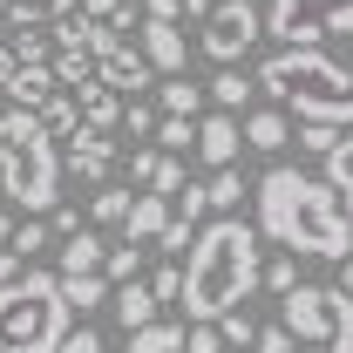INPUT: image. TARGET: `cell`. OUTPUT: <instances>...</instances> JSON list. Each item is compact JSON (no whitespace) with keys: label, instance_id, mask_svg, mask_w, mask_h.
Listing matches in <instances>:
<instances>
[{"label":"cell","instance_id":"1","mask_svg":"<svg viewBox=\"0 0 353 353\" xmlns=\"http://www.w3.org/2000/svg\"><path fill=\"white\" fill-rule=\"evenodd\" d=\"M259 231L272 245L299 252V259H347L353 252V218L340 204V190L326 176H306V170H265Z\"/></svg>","mask_w":353,"mask_h":353},{"label":"cell","instance_id":"2","mask_svg":"<svg viewBox=\"0 0 353 353\" xmlns=\"http://www.w3.org/2000/svg\"><path fill=\"white\" fill-rule=\"evenodd\" d=\"M259 231L245 218H218L190 238V265H183V299L176 306L190 319H224L231 306H245L259 292Z\"/></svg>","mask_w":353,"mask_h":353},{"label":"cell","instance_id":"3","mask_svg":"<svg viewBox=\"0 0 353 353\" xmlns=\"http://www.w3.org/2000/svg\"><path fill=\"white\" fill-rule=\"evenodd\" d=\"M259 88L272 102H285L299 123H340V130H353V75L333 54H319V48H279L259 68Z\"/></svg>","mask_w":353,"mask_h":353},{"label":"cell","instance_id":"4","mask_svg":"<svg viewBox=\"0 0 353 353\" xmlns=\"http://www.w3.org/2000/svg\"><path fill=\"white\" fill-rule=\"evenodd\" d=\"M68 326H75V312L61 299V272L21 265L0 285V353H54Z\"/></svg>","mask_w":353,"mask_h":353},{"label":"cell","instance_id":"5","mask_svg":"<svg viewBox=\"0 0 353 353\" xmlns=\"http://www.w3.org/2000/svg\"><path fill=\"white\" fill-rule=\"evenodd\" d=\"M0 190L21 211H54V197H61V157H54V136L41 130L34 109L0 116Z\"/></svg>","mask_w":353,"mask_h":353},{"label":"cell","instance_id":"6","mask_svg":"<svg viewBox=\"0 0 353 353\" xmlns=\"http://www.w3.org/2000/svg\"><path fill=\"white\" fill-rule=\"evenodd\" d=\"M279 326L292 333V353H353V292L292 285L279 292Z\"/></svg>","mask_w":353,"mask_h":353},{"label":"cell","instance_id":"7","mask_svg":"<svg viewBox=\"0 0 353 353\" xmlns=\"http://www.w3.org/2000/svg\"><path fill=\"white\" fill-rule=\"evenodd\" d=\"M265 34H279L285 48H319L326 34H353V0H272Z\"/></svg>","mask_w":353,"mask_h":353},{"label":"cell","instance_id":"8","mask_svg":"<svg viewBox=\"0 0 353 353\" xmlns=\"http://www.w3.org/2000/svg\"><path fill=\"white\" fill-rule=\"evenodd\" d=\"M259 34H265V14L252 7V0H211L197 48H204V54L224 68V61H245V54L259 48Z\"/></svg>","mask_w":353,"mask_h":353},{"label":"cell","instance_id":"9","mask_svg":"<svg viewBox=\"0 0 353 353\" xmlns=\"http://www.w3.org/2000/svg\"><path fill=\"white\" fill-rule=\"evenodd\" d=\"M95 75H102L109 88H136V95H143V88H157L150 54H143L130 34H116L109 21H102V34H95Z\"/></svg>","mask_w":353,"mask_h":353},{"label":"cell","instance_id":"10","mask_svg":"<svg viewBox=\"0 0 353 353\" xmlns=\"http://www.w3.org/2000/svg\"><path fill=\"white\" fill-rule=\"evenodd\" d=\"M109 170H116V143H109V130H75L68 136V176L75 183H109Z\"/></svg>","mask_w":353,"mask_h":353},{"label":"cell","instance_id":"11","mask_svg":"<svg viewBox=\"0 0 353 353\" xmlns=\"http://www.w3.org/2000/svg\"><path fill=\"white\" fill-rule=\"evenodd\" d=\"M238 150H245V123H238V109H218V116L197 123V157H204L211 170L238 163Z\"/></svg>","mask_w":353,"mask_h":353},{"label":"cell","instance_id":"12","mask_svg":"<svg viewBox=\"0 0 353 353\" xmlns=\"http://www.w3.org/2000/svg\"><path fill=\"white\" fill-rule=\"evenodd\" d=\"M130 183H136V190H163V197H176L190 176H183V163H176V150H136V157H130Z\"/></svg>","mask_w":353,"mask_h":353},{"label":"cell","instance_id":"13","mask_svg":"<svg viewBox=\"0 0 353 353\" xmlns=\"http://www.w3.org/2000/svg\"><path fill=\"white\" fill-rule=\"evenodd\" d=\"M143 54H150V68L157 75H183V61H190V41L176 34V21H143Z\"/></svg>","mask_w":353,"mask_h":353},{"label":"cell","instance_id":"14","mask_svg":"<svg viewBox=\"0 0 353 353\" xmlns=\"http://www.w3.org/2000/svg\"><path fill=\"white\" fill-rule=\"evenodd\" d=\"M163 224H170V197H163V190H136L123 231H130L136 245H157V238H163Z\"/></svg>","mask_w":353,"mask_h":353},{"label":"cell","instance_id":"15","mask_svg":"<svg viewBox=\"0 0 353 353\" xmlns=\"http://www.w3.org/2000/svg\"><path fill=\"white\" fill-rule=\"evenodd\" d=\"M54 68H48V61H21V75H14V82L0 88V95H7V102H14V109H41L48 95H54Z\"/></svg>","mask_w":353,"mask_h":353},{"label":"cell","instance_id":"16","mask_svg":"<svg viewBox=\"0 0 353 353\" xmlns=\"http://www.w3.org/2000/svg\"><path fill=\"white\" fill-rule=\"evenodd\" d=\"M75 95H82V123H88V130H116V123H123V88H109L102 75L82 82Z\"/></svg>","mask_w":353,"mask_h":353},{"label":"cell","instance_id":"17","mask_svg":"<svg viewBox=\"0 0 353 353\" xmlns=\"http://www.w3.org/2000/svg\"><path fill=\"white\" fill-rule=\"evenodd\" d=\"M34 116H41V130L54 136V143H68V136L82 130V95H75V88H54V95H48Z\"/></svg>","mask_w":353,"mask_h":353},{"label":"cell","instance_id":"18","mask_svg":"<svg viewBox=\"0 0 353 353\" xmlns=\"http://www.w3.org/2000/svg\"><path fill=\"white\" fill-rule=\"evenodd\" d=\"M102 259H109V238L102 231H68L61 238V279L68 272H102Z\"/></svg>","mask_w":353,"mask_h":353},{"label":"cell","instance_id":"19","mask_svg":"<svg viewBox=\"0 0 353 353\" xmlns=\"http://www.w3.org/2000/svg\"><path fill=\"white\" fill-rule=\"evenodd\" d=\"M109 306H116V319L136 333V326H150V319H157V292H150V285H136V279H123V285L109 292Z\"/></svg>","mask_w":353,"mask_h":353},{"label":"cell","instance_id":"20","mask_svg":"<svg viewBox=\"0 0 353 353\" xmlns=\"http://www.w3.org/2000/svg\"><path fill=\"white\" fill-rule=\"evenodd\" d=\"M109 292H116V285H109V272H68V279H61V299H68V312H95Z\"/></svg>","mask_w":353,"mask_h":353},{"label":"cell","instance_id":"21","mask_svg":"<svg viewBox=\"0 0 353 353\" xmlns=\"http://www.w3.org/2000/svg\"><path fill=\"white\" fill-rule=\"evenodd\" d=\"M285 143H292V123L279 109H252L245 116V150H285Z\"/></svg>","mask_w":353,"mask_h":353},{"label":"cell","instance_id":"22","mask_svg":"<svg viewBox=\"0 0 353 353\" xmlns=\"http://www.w3.org/2000/svg\"><path fill=\"white\" fill-rule=\"evenodd\" d=\"M326 183L340 190V204H347V218H353V130H340V143L326 150Z\"/></svg>","mask_w":353,"mask_h":353},{"label":"cell","instance_id":"23","mask_svg":"<svg viewBox=\"0 0 353 353\" xmlns=\"http://www.w3.org/2000/svg\"><path fill=\"white\" fill-rule=\"evenodd\" d=\"M157 109H163V116H204V88L183 82V75H163V88H157Z\"/></svg>","mask_w":353,"mask_h":353},{"label":"cell","instance_id":"24","mask_svg":"<svg viewBox=\"0 0 353 353\" xmlns=\"http://www.w3.org/2000/svg\"><path fill=\"white\" fill-rule=\"evenodd\" d=\"M130 353H183V326L176 319H150L130 333Z\"/></svg>","mask_w":353,"mask_h":353},{"label":"cell","instance_id":"25","mask_svg":"<svg viewBox=\"0 0 353 353\" xmlns=\"http://www.w3.org/2000/svg\"><path fill=\"white\" fill-rule=\"evenodd\" d=\"M130 197H136V183H130V190H123V183H95L88 224H123V218H130Z\"/></svg>","mask_w":353,"mask_h":353},{"label":"cell","instance_id":"26","mask_svg":"<svg viewBox=\"0 0 353 353\" xmlns=\"http://www.w3.org/2000/svg\"><path fill=\"white\" fill-rule=\"evenodd\" d=\"M54 82L61 88H82V82H95V48H54Z\"/></svg>","mask_w":353,"mask_h":353},{"label":"cell","instance_id":"27","mask_svg":"<svg viewBox=\"0 0 353 353\" xmlns=\"http://www.w3.org/2000/svg\"><path fill=\"white\" fill-rule=\"evenodd\" d=\"M75 14V0H7V21L21 28V21H34V28H54V21H68Z\"/></svg>","mask_w":353,"mask_h":353},{"label":"cell","instance_id":"28","mask_svg":"<svg viewBox=\"0 0 353 353\" xmlns=\"http://www.w3.org/2000/svg\"><path fill=\"white\" fill-rule=\"evenodd\" d=\"M7 41H14V54H21V61H54V34H48V28H34V21H21Z\"/></svg>","mask_w":353,"mask_h":353},{"label":"cell","instance_id":"29","mask_svg":"<svg viewBox=\"0 0 353 353\" xmlns=\"http://www.w3.org/2000/svg\"><path fill=\"white\" fill-rule=\"evenodd\" d=\"M211 211H231V204H245V176H238V163H224V170H211Z\"/></svg>","mask_w":353,"mask_h":353},{"label":"cell","instance_id":"30","mask_svg":"<svg viewBox=\"0 0 353 353\" xmlns=\"http://www.w3.org/2000/svg\"><path fill=\"white\" fill-rule=\"evenodd\" d=\"M157 123H163V109H157V102H143V95H136V102H123V130H130L136 143H150V136H157Z\"/></svg>","mask_w":353,"mask_h":353},{"label":"cell","instance_id":"31","mask_svg":"<svg viewBox=\"0 0 353 353\" xmlns=\"http://www.w3.org/2000/svg\"><path fill=\"white\" fill-rule=\"evenodd\" d=\"M150 143H163V150H197V116H163Z\"/></svg>","mask_w":353,"mask_h":353},{"label":"cell","instance_id":"32","mask_svg":"<svg viewBox=\"0 0 353 353\" xmlns=\"http://www.w3.org/2000/svg\"><path fill=\"white\" fill-rule=\"evenodd\" d=\"M48 238H54V224H41V211H28V224H14V238H7V245L28 259V252H48Z\"/></svg>","mask_w":353,"mask_h":353},{"label":"cell","instance_id":"33","mask_svg":"<svg viewBox=\"0 0 353 353\" xmlns=\"http://www.w3.org/2000/svg\"><path fill=\"white\" fill-rule=\"evenodd\" d=\"M259 285H265V292H292V285H299V265H292V252H279V259H265Z\"/></svg>","mask_w":353,"mask_h":353},{"label":"cell","instance_id":"34","mask_svg":"<svg viewBox=\"0 0 353 353\" xmlns=\"http://www.w3.org/2000/svg\"><path fill=\"white\" fill-rule=\"evenodd\" d=\"M245 95H252V88H245V75L224 61V75L211 82V102H218V109H245Z\"/></svg>","mask_w":353,"mask_h":353},{"label":"cell","instance_id":"35","mask_svg":"<svg viewBox=\"0 0 353 353\" xmlns=\"http://www.w3.org/2000/svg\"><path fill=\"white\" fill-rule=\"evenodd\" d=\"M136 265H143V252H136V238H130V245H109L102 272H109V285H123V279H136Z\"/></svg>","mask_w":353,"mask_h":353},{"label":"cell","instance_id":"36","mask_svg":"<svg viewBox=\"0 0 353 353\" xmlns=\"http://www.w3.org/2000/svg\"><path fill=\"white\" fill-rule=\"evenodd\" d=\"M150 292H157V306H176L183 299V265H157L150 272Z\"/></svg>","mask_w":353,"mask_h":353},{"label":"cell","instance_id":"37","mask_svg":"<svg viewBox=\"0 0 353 353\" xmlns=\"http://www.w3.org/2000/svg\"><path fill=\"white\" fill-rule=\"evenodd\" d=\"M218 326H224V347H252V340H259V326H252V312H245V306H231Z\"/></svg>","mask_w":353,"mask_h":353},{"label":"cell","instance_id":"38","mask_svg":"<svg viewBox=\"0 0 353 353\" xmlns=\"http://www.w3.org/2000/svg\"><path fill=\"white\" fill-rule=\"evenodd\" d=\"M340 143V123H299V150H312V157H326Z\"/></svg>","mask_w":353,"mask_h":353},{"label":"cell","instance_id":"39","mask_svg":"<svg viewBox=\"0 0 353 353\" xmlns=\"http://www.w3.org/2000/svg\"><path fill=\"white\" fill-rule=\"evenodd\" d=\"M54 353H102V333L82 319V326H68V333H61V347H54Z\"/></svg>","mask_w":353,"mask_h":353},{"label":"cell","instance_id":"40","mask_svg":"<svg viewBox=\"0 0 353 353\" xmlns=\"http://www.w3.org/2000/svg\"><path fill=\"white\" fill-rule=\"evenodd\" d=\"M190 238H197V224H183V218H170V224H163V238H157V252H183V245H190Z\"/></svg>","mask_w":353,"mask_h":353},{"label":"cell","instance_id":"41","mask_svg":"<svg viewBox=\"0 0 353 353\" xmlns=\"http://www.w3.org/2000/svg\"><path fill=\"white\" fill-rule=\"evenodd\" d=\"M183 14V0H143V21H176Z\"/></svg>","mask_w":353,"mask_h":353},{"label":"cell","instance_id":"42","mask_svg":"<svg viewBox=\"0 0 353 353\" xmlns=\"http://www.w3.org/2000/svg\"><path fill=\"white\" fill-rule=\"evenodd\" d=\"M259 353H292V333H285V326H272V333H259Z\"/></svg>","mask_w":353,"mask_h":353},{"label":"cell","instance_id":"43","mask_svg":"<svg viewBox=\"0 0 353 353\" xmlns=\"http://www.w3.org/2000/svg\"><path fill=\"white\" fill-rule=\"evenodd\" d=\"M21 75V54H14V41H0V88Z\"/></svg>","mask_w":353,"mask_h":353},{"label":"cell","instance_id":"44","mask_svg":"<svg viewBox=\"0 0 353 353\" xmlns=\"http://www.w3.org/2000/svg\"><path fill=\"white\" fill-rule=\"evenodd\" d=\"M21 265H28V259H21V252H14V245H0V285H7V279H14V272H21Z\"/></svg>","mask_w":353,"mask_h":353},{"label":"cell","instance_id":"45","mask_svg":"<svg viewBox=\"0 0 353 353\" xmlns=\"http://www.w3.org/2000/svg\"><path fill=\"white\" fill-rule=\"evenodd\" d=\"M75 7H82V14H95V21H109V14H116L123 0H75Z\"/></svg>","mask_w":353,"mask_h":353},{"label":"cell","instance_id":"46","mask_svg":"<svg viewBox=\"0 0 353 353\" xmlns=\"http://www.w3.org/2000/svg\"><path fill=\"white\" fill-rule=\"evenodd\" d=\"M340 292H353V252L340 259Z\"/></svg>","mask_w":353,"mask_h":353},{"label":"cell","instance_id":"47","mask_svg":"<svg viewBox=\"0 0 353 353\" xmlns=\"http://www.w3.org/2000/svg\"><path fill=\"white\" fill-rule=\"evenodd\" d=\"M7 238H14V218H7V211H0V245H7Z\"/></svg>","mask_w":353,"mask_h":353},{"label":"cell","instance_id":"48","mask_svg":"<svg viewBox=\"0 0 353 353\" xmlns=\"http://www.w3.org/2000/svg\"><path fill=\"white\" fill-rule=\"evenodd\" d=\"M0 14H7V0H0Z\"/></svg>","mask_w":353,"mask_h":353}]
</instances>
